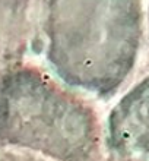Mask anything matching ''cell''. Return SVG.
I'll return each instance as SVG.
<instances>
[{"label": "cell", "instance_id": "1", "mask_svg": "<svg viewBox=\"0 0 149 161\" xmlns=\"http://www.w3.org/2000/svg\"><path fill=\"white\" fill-rule=\"evenodd\" d=\"M0 142L50 161H101L95 110L29 64L0 70Z\"/></svg>", "mask_w": 149, "mask_h": 161}, {"label": "cell", "instance_id": "2", "mask_svg": "<svg viewBox=\"0 0 149 161\" xmlns=\"http://www.w3.org/2000/svg\"><path fill=\"white\" fill-rule=\"evenodd\" d=\"M0 161H50L47 158H43L40 155L25 151H6L0 154Z\"/></svg>", "mask_w": 149, "mask_h": 161}]
</instances>
